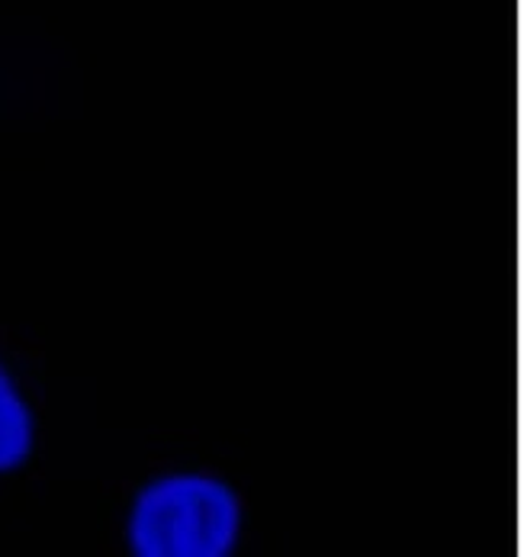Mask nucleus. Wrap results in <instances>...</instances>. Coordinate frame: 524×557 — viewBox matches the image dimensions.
I'll list each match as a JSON object with an SVG mask.
<instances>
[{"label":"nucleus","instance_id":"nucleus-1","mask_svg":"<svg viewBox=\"0 0 524 557\" xmlns=\"http://www.w3.org/2000/svg\"><path fill=\"white\" fill-rule=\"evenodd\" d=\"M238 535V499L213 478L171 474L149 483L129 516L139 557H223Z\"/></svg>","mask_w":524,"mask_h":557},{"label":"nucleus","instance_id":"nucleus-2","mask_svg":"<svg viewBox=\"0 0 524 557\" xmlns=\"http://www.w3.org/2000/svg\"><path fill=\"white\" fill-rule=\"evenodd\" d=\"M33 448V412L0 368V471H13Z\"/></svg>","mask_w":524,"mask_h":557}]
</instances>
